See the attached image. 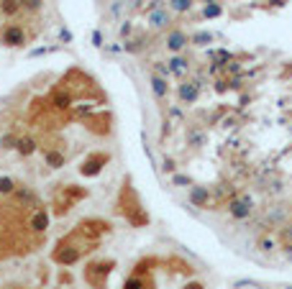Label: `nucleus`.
<instances>
[{
    "instance_id": "nucleus-23",
    "label": "nucleus",
    "mask_w": 292,
    "mask_h": 289,
    "mask_svg": "<svg viewBox=\"0 0 292 289\" xmlns=\"http://www.w3.org/2000/svg\"><path fill=\"white\" fill-rule=\"evenodd\" d=\"M223 3H210V5H200V18L213 21V18H220L223 16Z\"/></svg>"
},
{
    "instance_id": "nucleus-39",
    "label": "nucleus",
    "mask_w": 292,
    "mask_h": 289,
    "mask_svg": "<svg viewBox=\"0 0 292 289\" xmlns=\"http://www.w3.org/2000/svg\"><path fill=\"white\" fill-rule=\"evenodd\" d=\"M182 289H205V282H200V279H190Z\"/></svg>"
},
{
    "instance_id": "nucleus-17",
    "label": "nucleus",
    "mask_w": 292,
    "mask_h": 289,
    "mask_svg": "<svg viewBox=\"0 0 292 289\" xmlns=\"http://www.w3.org/2000/svg\"><path fill=\"white\" fill-rule=\"evenodd\" d=\"M149 87H151V95L156 100H164L167 95H170V80H164V77H159V74L149 77Z\"/></svg>"
},
{
    "instance_id": "nucleus-28",
    "label": "nucleus",
    "mask_w": 292,
    "mask_h": 289,
    "mask_svg": "<svg viewBox=\"0 0 292 289\" xmlns=\"http://www.w3.org/2000/svg\"><path fill=\"white\" fill-rule=\"evenodd\" d=\"M18 10H21L18 0H0V13L3 16H16Z\"/></svg>"
},
{
    "instance_id": "nucleus-27",
    "label": "nucleus",
    "mask_w": 292,
    "mask_h": 289,
    "mask_svg": "<svg viewBox=\"0 0 292 289\" xmlns=\"http://www.w3.org/2000/svg\"><path fill=\"white\" fill-rule=\"evenodd\" d=\"M13 195L18 197V202H36V195H33L31 187H16Z\"/></svg>"
},
{
    "instance_id": "nucleus-38",
    "label": "nucleus",
    "mask_w": 292,
    "mask_h": 289,
    "mask_svg": "<svg viewBox=\"0 0 292 289\" xmlns=\"http://www.w3.org/2000/svg\"><path fill=\"white\" fill-rule=\"evenodd\" d=\"M249 103H251V92L243 90V92L239 95V108H249Z\"/></svg>"
},
{
    "instance_id": "nucleus-2",
    "label": "nucleus",
    "mask_w": 292,
    "mask_h": 289,
    "mask_svg": "<svg viewBox=\"0 0 292 289\" xmlns=\"http://www.w3.org/2000/svg\"><path fill=\"white\" fill-rule=\"evenodd\" d=\"M95 246H97V243H90L77 230H72L70 236H64L57 246H54L51 261L59 264V266H72V264H77V261L85 256V251H93Z\"/></svg>"
},
{
    "instance_id": "nucleus-32",
    "label": "nucleus",
    "mask_w": 292,
    "mask_h": 289,
    "mask_svg": "<svg viewBox=\"0 0 292 289\" xmlns=\"http://www.w3.org/2000/svg\"><path fill=\"white\" fill-rule=\"evenodd\" d=\"M154 67H151V74H159V77H164V80H170V67H167V62H162V59H156V62H151Z\"/></svg>"
},
{
    "instance_id": "nucleus-48",
    "label": "nucleus",
    "mask_w": 292,
    "mask_h": 289,
    "mask_svg": "<svg viewBox=\"0 0 292 289\" xmlns=\"http://www.w3.org/2000/svg\"><path fill=\"white\" fill-rule=\"evenodd\" d=\"M5 289H26V287H21V284H10V287H5Z\"/></svg>"
},
{
    "instance_id": "nucleus-21",
    "label": "nucleus",
    "mask_w": 292,
    "mask_h": 289,
    "mask_svg": "<svg viewBox=\"0 0 292 289\" xmlns=\"http://www.w3.org/2000/svg\"><path fill=\"white\" fill-rule=\"evenodd\" d=\"M51 105L57 110H70L72 108V92L70 90H57L51 95Z\"/></svg>"
},
{
    "instance_id": "nucleus-14",
    "label": "nucleus",
    "mask_w": 292,
    "mask_h": 289,
    "mask_svg": "<svg viewBox=\"0 0 292 289\" xmlns=\"http://www.w3.org/2000/svg\"><path fill=\"white\" fill-rule=\"evenodd\" d=\"M49 210H44V207H36L33 213L28 215V230H33V233H44L49 228Z\"/></svg>"
},
{
    "instance_id": "nucleus-45",
    "label": "nucleus",
    "mask_w": 292,
    "mask_h": 289,
    "mask_svg": "<svg viewBox=\"0 0 292 289\" xmlns=\"http://www.w3.org/2000/svg\"><path fill=\"white\" fill-rule=\"evenodd\" d=\"M269 3H272V5H274V8H282V5H285V3H287V0H269Z\"/></svg>"
},
{
    "instance_id": "nucleus-43",
    "label": "nucleus",
    "mask_w": 292,
    "mask_h": 289,
    "mask_svg": "<svg viewBox=\"0 0 292 289\" xmlns=\"http://www.w3.org/2000/svg\"><path fill=\"white\" fill-rule=\"evenodd\" d=\"M121 10H123V3H116L113 8H110V16H121Z\"/></svg>"
},
{
    "instance_id": "nucleus-42",
    "label": "nucleus",
    "mask_w": 292,
    "mask_h": 289,
    "mask_svg": "<svg viewBox=\"0 0 292 289\" xmlns=\"http://www.w3.org/2000/svg\"><path fill=\"white\" fill-rule=\"evenodd\" d=\"M279 251H282L285 259H292V243H287V246H279Z\"/></svg>"
},
{
    "instance_id": "nucleus-36",
    "label": "nucleus",
    "mask_w": 292,
    "mask_h": 289,
    "mask_svg": "<svg viewBox=\"0 0 292 289\" xmlns=\"http://www.w3.org/2000/svg\"><path fill=\"white\" fill-rule=\"evenodd\" d=\"M131 33H133V23H131V21H126V23L121 26V39H123V41L131 39Z\"/></svg>"
},
{
    "instance_id": "nucleus-46",
    "label": "nucleus",
    "mask_w": 292,
    "mask_h": 289,
    "mask_svg": "<svg viewBox=\"0 0 292 289\" xmlns=\"http://www.w3.org/2000/svg\"><path fill=\"white\" fill-rule=\"evenodd\" d=\"M126 3H128V5H131V8H139V5H141V3H144V0H126Z\"/></svg>"
},
{
    "instance_id": "nucleus-7",
    "label": "nucleus",
    "mask_w": 292,
    "mask_h": 289,
    "mask_svg": "<svg viewBox=\"0 0 292 289\" xmlns=\"http://www.w3.org/2000/svg\"><path fill=\"white\" fill-rule=\"evenodd\" d=\"M110 161V154H105V151H93L90 156L80 164V174L82 177H97L100 172L105 169V164Z\"/></svg>"
},
{
    "instance_id": "nucleus-49",
    "label": "nucleus",
    "mask_w": 292,
    "mask_h": 289,
    "mask_svg": "<svg viewBox=\"0 0 292 289\" xmlns=\"http://www.w3.org/2000/svg\"><path fill=\"white\" fill-rule=\"evenodd\" d=\"M290 289H292V287H290Z\"/></svg>"
},
{
    "instance_id": "nucleus-44",
    "label": "nucleus",
    "mask_w": 292,
    "mask_h": 289,
    "mask_svg": "<svg viewBox=\"0 0 292 289\" xmlns=\"http://www.w3.org/2000/svg\"><path fill=\"white\" fill-rule=\"evenodd\" d=\"M62 41H72V33L67 31V28H62Z\"/></svg>"
},
{
    "instance_id": "nucleus-26",
    "label": "nucleus",
    "mask_w": 292,
    "mask_h": 289,
    "mask_svg": "<svg viewBox=\"0 0 292 289\" xmlns=\"http://www.w3.org/2000/svg\"><path fill=\"white\" fill-rule=\"evenodd\" d=\"M16 146H18L16 133H3V136H0V149L3 151H16Z\"/></svg>"
},
{
    "instance_id": "nucleus-1",
    "label": "nucleus",
    "mask_w": 292,
    "mask_h": 289,
    "mask_svg": "<svg viewBox=\"0 0 292 289\" xmlns=\"http://www.w3.org/2000/svg\"><path fill=\"white\" fill-rule=\"evenodd\" d=\"M116 210L128 220L133 228H144V225H149V215H146V210H144V205H141V200H139L136 190H133L131 177H126V179H123L121 195H118V200H116Z\"/></svg>"
},
{
    "instance_id": "nucleus-35",
    "label": "nucleus",
    "mask_w": 292,
    "mask_h": 289,
    "mask_svg": "<svg viewBox=\"0 0 292 289\" xmlns=\"http://www.w3.org/2000/svg\"><path fill=\"white\" fill-rule=\"evenodd\" d=\"M167 115H170L172 120H185V113H182V108H177V105H172L170 110H167Z\"/></svg>"
},
{
    "instance_id": "nucleus-15",
    "label": "nucleus",
    "mask_w": 292,
    "mask_h": 289,
    "mask_svg": "<svg viewBox=\"0 0 292 289\" xmlns=\"http://www.w3.org/2000/svg\"><path fill=\"white\" fill-rule=\"evenodd\" d=\"M123 289H154L151 274H128V279L123 282Z\"/></svg>"
},
{
    "instance_id": "nucleus-18",
    "label": "nucleus",
    "mask_w": 292,
    "mask_h": 289,
    "mask_svg": "<svg viewBox=\"0 0 292 289\" xmlns=\"http://www.w3.org/2000/svg\"><path fill=\"white\" fill-rule=\"evenodd\" d=\"M44 161H47L49 169H62V166L67 164V156L59 149H47V151H44Z\"/></svg>"
},
{
    "instance_id": "nucleus-11",
    "label": "nucleus",
    "mask_w": 292,
    "mask_h": 289,
    "mask_svg": "<svg viewBox=\"0 0 292 289\" xmlns=\"http://www.w3.org/2000/svg\"><path fill=\"white\" fill-rule=\"evenodd\" d=\"M167 67H170L172 77H177V80H187L190 69H193V59H190L187 54H172V57L167 59Z\"/></svg>"
},
{
    "instance_id": "nucleus-4",
    "label": "nucleus",
    "mask_w": 292,
    "mask_h": 289,
    "mask_svg": "<svg viewBox=\"0 0 292 289\" xmlns=\"http://www.w3.org/2000/svg\"><path fill=\"white\" fill-rule=\"evenodd\" d=\"M116 269V261L113 259H95L85 266V282L93 287V289H105L108 279Z\"/></svg>"
},
{
    "instance_id": "nucleus-6",
    "label": "nucleus",
    "mask_w": 292,
    "mask_h": 289,
    "mask_svg": "<svg viewBox=\"0 0 292 289\" xmlns=\"http://www.w3.org/2000/svg\"><path fill=\"white\" fill-rule=\"evenodd\" d=\"M200 92H203V87H200L195 80H179V85L174 87V95H177L179 105H195L200 100Z\"/></svg>"
},
{
    "instance_id": "nucleus-29",
    "label": "nucleus",
    "mask_w": 292,
    "mask_h": 289,
    "mask_svg": "<svg viewBox=\"0 0 292 289\" xmlns=\"http://www.w3.org/2000/svg\"><path fill=\"white\" fill-rule=\"evenodd\" d=\"M16 179L13 177H0V195H13L16 192Z\"/></svg>"
},
{
    "instance_id": "nucleus-37",
    "label": "nucleus",
    "mask_w": 292,
    "mask_h": 289,
    "mask_svg": "<svg viewBox=\"0 0 292 289\" xmlns=\"http://www.w3.org/2000/svg\"><path fill=\"white\" fill-rule=\"evenodd\" d=\"M162 169H164L167 174H174V172H177V161H174V159H164V166H162Z\"/></svg>"
},
{
    "instance_id": "nucleus-25",
    "label": "nucleus",
    "mask_w": 292,
    "mask_h": 289,
    "mask_svg": "<svg viewBox=\"0 0 292 289\" xmlns=\"http://www.w3.org/2000/svg\"><path fill=\"white\" fill-rule=\"evenodd\" d=\"M274 236L279 241V246H287V243H292V220H287V223H282L277 230H274Z\"/></svg>"
},
{
    "instance_id": "nucleus-47",
    "label": "nucleus",
    "mask_w": 292,
    "mask_h": 289,
    "mask_svg": "<svg viewBox=\"0 0 292 289\" xmlns=\"http://www.w3.org/2000/svg\"><path fill=\"white\" fill-rule=\"evenodd\" d=\"M200 5H210V3H223V0H197Z\"/></svg>"
},
{
    "instance_id": "nucleus-13",
    "label": "nucleus",
    "mask_w": 292,
    "mask_h": 289,
    "mask_svg": "<svg viewBox=\"0 0 292 289\" xmlns=\"http://www.w3.org/2000/svg\"><path fill=\"white\" fill-rule=\"evenodd\" d=\"M254 246H256V251H259V253H264V256H269V253L279 251V241H277V236H272V233H269V230H264V233H259V236H256Z\"/></svg>"
},
{
    "instance_id": "nucleus-40",
    "label": "nucleus",
    "mask_w": 292,
    "mask_h": 289,
    "mask_svg": "<svg viewBox=\"0 0 292 289\" xmlns=\"http://www.w3.org/2000/svg\"><path fill=\"white\" fill-rule=\"evenodd\" d=\"M159 8H164V0H149V5H146V10H159Z\"/></svg>"
},
{
    "instance_id": "nucleus-30",
    "label": "nucleus",
    "mask_w": 292,
    "mask_h": 289,
    "mask_svg": "<svg viewBox=\"0 0 292 289\" xmlns=\"http://www.w3.org/2000/svg\"><path fill=\"white\" fill-rule=\"evenodd\" d=\"M21 10H28V13H39L44 8V0H18Z\"/></svg>"
},
{
    "instance_id": "nucleus-12",
    "label": "nucleus",
    "mask_w": 292,
    "mask_h": 289,
    "mask_svg": "<svg viewBox=\"0 0 292 289\" xmlns=\"http://www.w3.org/2000/svg\"><path fill=\"white\" fill-rule=\"evenodd\" d=\"M146 23H149L151 31H170L172 28V10L170 8L151 10V13L146 16Z\"/></svg>"
},
{
    "instance_id": "nucleus-34",
    "label": "nucleus",
    "mask_w": 292,
    "mask_h": 289,
    "mask_svg": "<svg viewBox=\"0 0 292 289\" xmlns=\"http://www.w3.org/2000/svg\"><path fill=\"white\" fill-rule=\"evenodd\" d=\"M213 90H216L218 95L228 92V80H226V77H216V80H213Z\"/></svg>"
},
{
    "instance_id": "nucleus-24",
    "label": "nucleus",
    "mask_w": 292,
    "mask_h": 289,
    "mask_svg": "<svg viewBox=\"0 0 292 289\" xmlns=\"http://www.w3.org/2000/svg\"><path fill=\"white\" fill-rule=\"evenodd\" d=\"M167 5H170L172 13H177V16H187L190 10L195 8V0H170Z\"/></svg>"
},
{
    "instance_id": "nucleus-5",
    "label": "nucleus",
    "mask_w": 292,
    "mask_h": 289,
    "mask_svg": "<svg viewBox=\"0 0 292 289\" xmlns=\"http://www.w3.org/2000/svg\"><path fill=\"white\" fill-rule=\"evenodd\" d=\"M87 197V190H82V187H77V184H64L62 187V197H57V210L54 213L57 215H64L67 210H72V205L74 202H80V200H85Z\"/></svg>"
},
{
    "instance_id": "nucleus-33",
    "label": "nucleus",
    "mask_w": 292,
    "mask_h": 289,
    "mask_svg": "<svg viewBox=\"0 0 292 289\" xmlns=\"http://www.w3.org/2000/svg\"><path fill=\"white\" fill-rule=\"evenodd\" d=\"M223 74H228V77H241V74H243V64H241L239 59H233V62L226 67V72H223Z\"/></svg>"
},
{
    "instance_id": "nucleus-8",
    "label": "nucleus",
    "mask_w": 292,
    "mask_h": 289,
    "mask_svg": "<svg viewBox=\"0 0 292 289\" xmlns=\"http://www.w3.org/2000/svg\"><path fill=\"white\" fill-rule=\"evenodd\" d=\"M0 44H3V46H10V49L26 46V31H24V26L8 23L3 31H0Z\"/></svg>"
},
{
    "instance_id": "nucleus-9",
    "label": "nucleus",
    "mask_w": 292,
    "mask_h": 289,
    "mask_svg": "<svg viewBox=\"0 0 292 289\" xmlns=\"http://www.w3.org/2000/svg\"><path fill=\"white\" fill-rule=\"evenodd\" d=\"M164 46L170 54H185V49L190 46V33L182 28H170L164 36Z\"/></svg>"
},
{
    "instance_id": "nucleus-16",
    "label": "nucleus",
    "mask_w": 292,
    "mask_h": 289,
    "mask_svg": "<svg viewBox=\"0 0 292 289\" xmlns=\"http://www.w3.org/2000/svg\"><path fill=\"white\" fill-rule=\"evenodd\" d=\"M208 143V133H205V128H200V126H190L187 128V146L190 149H203Z\"/></svg>"
},
{
    "instance_id": "nucleus-19",
    "label": "nucleus",
    "mask_w": 292,
    "mask_h": 289,
    "mask_svg": "<svg viewBox=\"0 0 292 289\" xmlns=\"http://www.w3.org/2000/svg\"><path fill=\"white\" fill-rule=\"evenodd\" d=\"M213 41H216V33H213V31H195L193 36H190V46L205 49V46H210Z\"/></svg>"
},
{
    "instance_id": "nucleus-41",
    "label": "nucleus",
    "mask_w": 292,
    "mask_h": 289,
    "mask_svg": "<svg viewBox=\"0 0 292 289\" xmlns=\"http://www.w3.org/2000/svg\"><path fill=\"white\" fill-rule=\"evenodd\" d=\"M93 46H103V33H100V31H93Z\"/></svg>"
},
{
    "instance_id": "nucleus-31",
    "label": "nucleus",
    "mask_w": 292,
    "mask_h": 289,
    "mask_svg": "<svg viewBox=\"0 0 292 289\" xmlns=\"http://www.w3.org/2000/svg\"><path fill=\"white\" fill-rule=\"evenodd\" d=\"M172 184H174V187H187V190H190V187H193L195 182H193V177H190V174L174 172V174H172Z\"/></svg>"
},
{
    "instance_id": "nucleus-22",
    "label": "nucleus",
    "mask_w": 292,
    "mask_h": 289,
    "mask_svg": "<svg viewBox=\"0 0 292 289\" xmlns=\"http://www.w3.org/2000/svg\"><path fill=\"white\" fill-rule=\"evenodd\" d=\"M36 149H39V141L33 138V136H24V138H18L16 151L21 154V156H31V154H36Z\"/></svg>"
},
{
    "instance_id": "nucleus-10",
    "label": "nucleus",
    "mask_w": 292,
    "mask_h": 289,
    "mask_svg": "<svg viewBox=\"0 0 292 289\" xmlns=\"http://www.w3.org/2000/svg\"><path fill=\"white\" fill-rule=\"evenodd\" d=\"M187 200L193 207L200 210H213V195H210V187L208 184H193L187 190Z\"/></svg>"
},
{
    "instance_id": "nucleus-20",
    "label": "nucleus",
    "mask_w": 292,
    "mask_h": 289,
    "mask_svg": "<svg viewBox=\"0 0 292 289\" xmlns=\"http://www.w3.org/2000/svg\"><path fill=\"white\" fill-rule=\"evenodd\" d=\"M149 49V39L146 36H136V39H126L123 41V51H128V54H141Z\"/></svg>"
},
{
    "instance_id": "nucleus-3",
    "label": "nucleus",
    "mask_w": 292,
    "mask_h": 289,
    "mask_svg": "<svg viewBox=\"0 0 292 289\" xmlns=\"http://www.w3.org/2000/svg\"><path fill=\"white\" fill-rule=\"evenodd\" d=\"M226 210H228V215H231L233 220L246 223V220H251L254 213H256V200H254V195H251L249 190H239V192L228 200Z\"/></svg>"
}]
</instances>
